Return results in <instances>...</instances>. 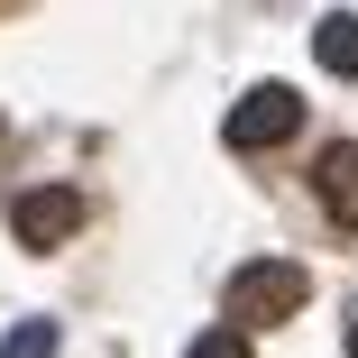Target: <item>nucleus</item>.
<instances>
[{"label": "nucleus", "mask_w": 358, "mask_h": 358, "mask_svg": "<svg viewBox=\"0 0 358 358\" xmlns=\"http://www.w3.org/2000/svg\"><path fill=\"white\" fill-rule=\"evenodd\" d=\"M221 303H230L239 331H275V322H294V313L313 303V275H303L294 257H257V266L230 275V294H221Z\"/></svg>", "instance_id": "f257e3e1"}, {"label": "nucleus", "mask_w": 358, "mask_h": 358, "mask_svg": "<svg viewBox=\"0 0 358 358\" xmlns=\"http://www.w3.org/2000/svg\"><path fill=\"white\" fill-rule=\"evenodd\" d=\"M294 129H303V92H294V83H257V92H239V101H230V120H221V138H230L239 157L285 148Z\"/></svg>", "instance_id": "f03ea898"}, {"label": "nucleus", "mask_w": 358, "mask_h": 358, "mask_svg": "<svg viewBox=\"0 0 358 358\" xmlns=\"http://www.w3.org/2000/svg\"><path fill=\"white\" fill-rule=\"evenodd\" d=\"M10 230H19V248H64V239H74L83 230V193L74 184H37V193H19L10 202Z\"/></svg>", "instance_id": "7ed1b4c3"}, {"label": "nucleus", "mask_w": 358, "mask_h": 358, "mask_svg": "<svg viewBox=\"0 0 358 358\" xmlns=\"http://www.w3.org/2000/svg\"><path fill=\"white\" fill-rule=\"evenodd\" d=\"M313 193H322V211H331L340 230H358V138L322 148V166H313Z\"/></svg>", "instance_id": "20e7f679"}, {"label": "nucleus", "mask_w": 358, "mask_h": 358, "mask_svg": "<svg viewBox=\"0 0 358 358\" xmlns=\"http://www.w3.org/2000/svg\"><path fill=\"white\" fill-rule=\"evenodd\" d=\"M313 55H322V74H340V83H349V74H358V19H349V10H331V19L313 28Z\"/></svg>", "instance_id": "39448f33"}, {"label": "nucleus", "mask_w": 358, "mask_h": 358, "mask_svg": "<svg viewBox=\"0 0 358 358\" xmlns=\"http://www.w3.org/2000/svg\"><path fill=\"white\" fill-rule=\"evenodd\" d=\"M55 349H64V331H55L46 313H37V322H19L10 340H0V358H55Z\"/></svg>", "instance_id": "423d86ee"}, {"label": "nucleus", "mask_w": 358, "mask_h": 358, "mask_svg": "<svg viewBox=\"0 0 358 358\" xmlns=\"http://www.w3.org/2000/svg\"><path fill=\"white\" fill-rule=\"evenodd\" d=\"M184 358H248V331H239V322H221V331H202Z\"/></svg>", "instance_id": "0eeeda50"}, {"label": "nucleus", "mask_w": 358, "mask_h": 358, "mask_svg": "<svg viewBox=\"0 0 358 358\" xmlns=\"http://www.w3.org/2000/svg\"><path fill=\"white\" fill-rule=\"evenodd\" d=\"M349 358H358V322H349Z\"/></svg>", "instance_id": "6e6552de"}]
</instances>
